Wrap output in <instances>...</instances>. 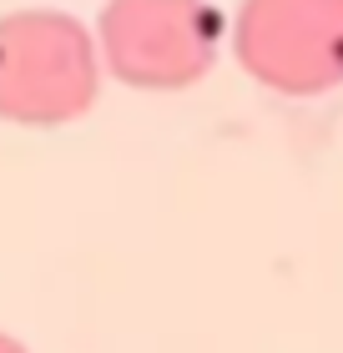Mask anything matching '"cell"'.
Listing matches in <instances>:
<instances>
[{"instance_id":"3","label":"cell","mask_w":343,"mask_h":353,"mask_svg":"<svg viewBox=\"0 0 343 353\" xmlns=\"http://www.w3.org/2000/svg\"><path fill=\"white\" fill-rule=\"evenodd\" d=\"M237 61L283 96H318L343 81V0H242Z\"/></svg>"},{"instance_id":"2","label":"cell","mask_w":343,"mask_h":353,"mask_svg":"<svg viewBox=\"0 0 343 353\" xmlns=\"http://www.w3.org/2000/svg\"><path fill=\"white\" fill-rule=\"evenodd\" d=\"M222 51L212 0H111L101 10V56L117 81L141 91H182L202 81Z\"/></svg>"},{"instance_id":"1","label":"cell","mask_w":343,"mask_h":353,"mask_svg":"<svg viewBox=\"0 0 343 353\" xmlns=\"http://www.w3.org/2000/svg\"><path fill=\"white\" fill-rule=\"evenodd\" d=\"M96 101V46L61 10L0 15V117L21 126L76 121Z\"/></svg>"},{"instance_id":"4","label":"cell","mask_w":343,"mask_h":353,"mask_svg":"<svg viewBox=\"0 0 343 353\" xmlns=\"http://www.w3.org/2000/svg\"><path fill=\"white\" fill-rule=\"evenodd\" d=\"M0 353H26V348H21V343H15V339H10V333H0Z\"/></svg>"}]
</instances>
